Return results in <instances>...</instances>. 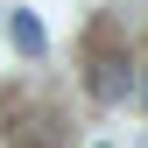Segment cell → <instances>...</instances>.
<instances>
[{"instance_id": "obj_1", "label": "cell", "mask_w": 148, "mask_h": 148, "mask_svg": "<svg viewBox=\"0 0 148 148\" xmlns=\"http://www.w3.org/2000/svg\"><path fill=\"white\" fill-rule=\"evenodd\" d=\"M120 92H127V64H120V57H99V64H92V99L113 106Z\"/></svg>"}, {"instance_id": "obj_3", "label": "cell", "mask_w": 148, "mask_h": 148, "mask_svg": "<svg viewBox=\"0 0 148 148\" xmlns=\"http://www.w3.org/2000/svg\"><path fill=\"white\" fill-rule=\"evenodd\" d=\"M141 106H148V78H141Z\"/></svg>"}, {"instance_id": "obj_2", "label": "cell", "mask_w": 148, "mask_h": 148, "mask_svg": "<svg viewBox=\"0 0 148 148\" xmlns=\"http://www.w3.org/2000/svg\"><path fill=\"white\" fill-rule=\"evenodd\" d=\"M14 42H21L28 57H35V49H42V28H35V14H21V7H14Z\"/></svg>"}]
</instances>
